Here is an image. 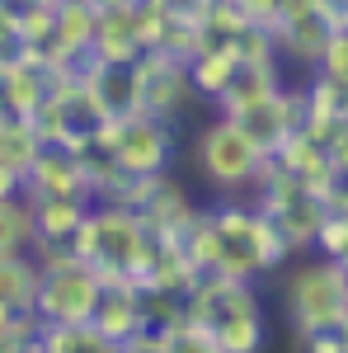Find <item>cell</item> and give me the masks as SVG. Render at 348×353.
<instances>
[{
  "label": "cell",
  "mask_w": 348,
  "mask_h": 353,
  "mask_svg": "<svg viewBox=\"0 0 348 353\" xmlns=\"http://www.w3.org/2000/svg\"><path fill=\"white\" fill-rule=\"evenodd\" d=\"M184 321L212 330L221 353H264L268 344L264 301H259L249 278L203 273L184 297Z\"/></svg>",
  "instance_id": "obj_1"
},
{
  "label": "cell",
  "mask_w": 348,
  "mask_h": 353,
  "mask_svg": "<svg viewBox=\"0 0 348 353\" xmlns=\"http://www.w3.org/2000/svg\"><path fill=\"white\" fill-rule=\"evenodd\" d=\"M193 165H198V174L207 179V189L216 198H259V189L278 174V161L264 146H254L226 113H212L198 128Z\"/></svg>",
  "instance_id": "obj_2"
},
{
  "label": "cell",
  "mask_w": 348,
  "mask_h": 353,
  "mask_svg": "<svg viewBox=\"0 0 348 353\" xmlns=\"http://www.w3.org/2000/svg\"><path fill=\"white\" fill-rule=\"evenodd\" d=\"M156 241L151 236V226L146 217L136 212V208H123V203H94L85 221L76 226V236H71V250L81 254L85 264H94V269L104 273V283H132V269L141 264V254H146V245Z\"/></svg>",
  "instance_id": "obj_3"
},
{
  "label": "cell",
  "mask_w": 348,
  "mask_h": 353,
  "mask_svg": "<svg viewBox=\"0 0 348 353\" xmlns=\"http://www.w3.org/2000/svg\"><path fill=\"white\" fill-rule=\"evenodd\" d=\"M33 254L43 264V288H38L33 316L43 325H81V321H90L108 288L104 273L94 264H85L71 245H38Z\"/></svg>",
  "instance_id": "obj_4"
},
{
  "label": "cell",
  "mask_w": 348,
  "mask_h": 353,
  "mask_svg": "<svg viewBox=\"0 0 348 353\" xmlns=\"http://www.w3.org/2000/svg\"><path fill=\"white\" fill-rule=\"evenodd\" d=\"M283 311L296 334H320V330H339L348 321V273L339 259H306L287 273L283 288Z\"/></svg>",
  "instance_id": "obj_5"
},
{
  "label": "cell",
  "mask_w": 348,
  "mask_h": 353,
  "mask_svg": "<svg viewBox=\"0 0 348 353\" xmlns=\"http://www.w3.org/2000/svg\"><path fill=\"white\" fill-rule=\"evenodd\" d=\"M94 146L113 151V161L123 174H136V179H161L174 165V123H161V118H146V113H118V118H104L94 132H90Z\"/></svg>",
  "instance_id": "obj_6"
},
{
  "label": "cell",
  "mask_w": 348,
  "mask_h": 353,
  "mask_svg": "<svg viewBox=\"0 0 348 353\" xmlns=\"http://www.w3.org/2000/svg\"><path fill=\"white\" fill-rule=\"evenodd\" d=\"M127 71H132V113L161 118V123H179V118L198 104L184 57L151 48V52L136 57Z\"/></svg>",
  "instance_id": "obj_7"
},
{
  "label": "cell",
  "mask_w": 348,
  "mask_h": 353,
  "mask_svg": "<svg viewBox=\"0 0 348 353\" xmlns=\"http://www.w3.org/2000/svg\"><path fill=\"white\" fill-rule=\"evenodd\" d=\"M254 203L273 217V226L287 236L292 250H311L316 245V231H320V221H325V198L311 184H301L296 174H283L278 170L264 189H259Z\"/></svg>",
  "instance_id": "obj_8"
},
{
  "label": "cell",
  "mask_w": 348,
  "mask_h": 353,
  "mask_svg": "<svg viewBox=\"0 0 348 353\" xmlns=\"http://www.w3.org/2000/svg\"><path fill=\"white\" fill-rule=\"evenodd\" d=\"M273 38H278L283 66H301V76H311V71L320 66L325 43L334 38V24H329V14H325L316 0H292V5L278 14Z\"/></svg>",
  "instance_id": "obj_9"
},
{
  "label": "cell",
  "mask_w": 348,
  "mask_h": 353,
  "mask_svg": "<svg viewBox=\"0 0 348 353\" xmlns=\"http://www.w3.org/2000/svg\"><path fill=\"white\" fill-rule=\"evenodd\" d=\"M24 198L28 203H38V198H81V203H94V184H90L85 165L71 151L43 146V156L24 174Z\"/></svg>",
  "instance_id": "obj_10"
},
{
  "label": "cell",
  "mask_w": 348,
  "mask_h": 353,
  "mask_svg": "<svg viewBox=\"0 0 348 353\" xmlns=\"http://www.w3.org/2000/svg\"><path fill=\"white\" fill-rule=\"evenodd\" d=\"M198 203H193V193L174 179V174H161L156 184H151V198L141 203V217L151 226V236H161V241H184V231L198 221Z\"/></svg>",
  "instance_id": "obj_11"
},
{
  "label": "cell",
  "mask_w": 348,
  "mask_h": 353,
  "mask_svg": "<svg viewBox=\"0 0 348 353\" xmlns=\"http://www.w3.org/2000/svg\"><path fill=\"white\" fill-rule=\"evenodd\" d=\"M90 325L99 330V334H108L113 344L127 349L136 334L146 330V321H141V288H136V283H113V288H104V297L94 306Z\"/></svg>",
  "instance_id": "obj_12"
},
{
  "label": "cell",
  "mask_w": 348,
  "mask_h": 353,
  "mask_svg": "<svg viewBox=\"0 0 348 353\" xmlns=\"http://www.w3.org/2000/svg\"><path fill=\"white\" fill-rule=\"evenodd\" d=\"M90 52L99 57L104 66H132L136 57L146 52L141 33H136V19H132V5L99 10V28H94V48Z\"/></svg>",
  "instance_id": "obj_13"
},
{
  "label": "cell",
  "mask_w": 348,
  "mask_h": 353,
  "mask_svg": "<svg viewBox=\"0 0 348 353\" xmlns=\"http://www.w3.org/2000/svg\"><path fill=\"white\" fill-rule=\"evenodd\" d=\"M283 85H287V66H283V61L240 66V71H236V81H231V90L216 99L212 109H216V113H240V109H249V104H264V99H273Z\"/></svg>",
  "instance_id": "obj_14"
},
{
  "label": "cell",
  "mask_w": 348,
  "mask_h": 353,
  "mask_svg": "<svg viewBox=\"0 0 348 353\" xmlns=\"http://www.w3.org/2000/svg\"><path fill=\"white\" fill-rule=\"evenodd\" d=\"M236 71H240V61L231 48H216V43H203V52L188 57V81H193V94L203 99V104H216L231 81H236Z\"/></svg>",
  "instance_id": "obj_15"
},
{
  "label": "cell",
  "mask_w": 348,
  "mask_h": 353,
  "mask_svg": "<svg viewBox=\"0 0 348 353\" xmlns=\"http://www.w3.org/2000/svg\"><path fill=\"white\" fill-rule=\"evenodd\" d=\"M38 288H43V264H38L33 250L0 254V301H10L14 311H33L38 306Z\"/></svg>",
  "instance_id": "obj_16"
},
{
  "label": "cell",
  "mask_w": 348,
  "mask_h": 353,
  "mask_svg": "<svg viewBox=\"0 0 348 353\" xmlns=\"http://www.w3.org/2000/svg\"><path fill=\"white\" fill-rule=\"evenodd\" d=\"M94 203H81V198H38L33 203V231H38V245H71L76 226L85 221ZM33 245V250H38Z\"/></svg>",
  "instance_id": "obj_17"
},
{
  "label": "cell",
  "mask_w": 348,
  "mask_h": 353,
  "mask_svg": "<svg viewBox=\"0 0 348 353\" xmlns=\"http://www.w3.org/2000/svg\"><path fill=\"white\" fill-rule=\"evenodd\" d=\"M43 146H48V141L38 137V128H33L28 118H5V123H0V165L14 170L19 179L33 170V161L43 156Z\"/></svg>",
  "instance_id": "obj_18"
},
{
  "label": "cell",
  "mask_w": 348,
  "mask_h": 353,
  "mask_svg": "<svg viewBox=\"0 0 348 353\" xmlns=\"http://www.w3.org/2000/svg\"><path fill=\"white\" fill-rule=\"evenodd\" d=\"M38 339H43L48 353H127L123 344H113L108 334H99L90 321H81V325H43Z\"/></svg>",
  "instance_id": "obj_19"
},
{
  "label": "cell",
  "mask_w": 348,
  "mask_h": 353,
  "mask_svg": "<svg viewBox=\"0 0 348 353\" xmlns=\"http://www.w3.org/2000/svg\"><path fill=\"white\" fill-rule=\"evenodd\" d=\"M33 245H38L33 203H28L24 193L0 198V254H19V250H33Z\"/></svg>",
  "instance_id": "obj_20"
},
{
  "label": "cell",
  "mask_w": 348,
  "mask_h": 353,
  "mask_svg": "<svg viewBox=\"0 0 348 353\" xmlns=\"http://www.w3.org/2000/svg\"><path fill=\"white\" fill-rule=\"evenodd\" d=\"M311 250L344 264L348 259V208H325V221H320V231H316V245Z\"/></svg>",
  "instance_id": "obj_21"
},
{
  "label": "cell",
  "mask_w": 348,
  "mask_h": 353,
  "mask_svg": "<svg viewBox=\"0 0 348 353\" xmlns=\"http://www.w3.org/2000/svg\"><path fill=\"white\" fill-rule=\"evenodd\" d=\"M161 353H221L207 325H193V321H179L174 330L161 334Z\"/></svg>",
  "instance_id": "obj_22"
},
{
  "label": "cell",
  "mask_w": 348,
  "mask_h": 353,
  "mask_svg": "<svg viewBox=\"0 0 348 353\" xmlns=\"http://www.w3.org/2000/svg\"><path fill=\"white\" fill-rule=\"evenodd\" d=\"M316 71H325V76H339V81H348V28H334V38L325 43L320 66H316Z\"/></svg>",
  "instance_id": "obj_23"
},
{
  "label": "cell",
  "mask_w": 348,
  "mask_h": 353,
  "mask_svg": "<svg viewBox=\"0 0 348 353\" xmlns=\"http://www.w3.org/2000/svg\"><path fill=\"white\" fill-rule=\"evenodd\" d=\"M165 10V19H174V24H198L203 28V19H207V5L212 0H156Z\"/></svg>",
  "instance_id": "obj_24"
},
{
  "label": "cell",
  "mask_w": 348,
  "mask_h": 353,
  "mask_svg": "<svg viewBox=\"0 0 348 353\" xmlns=\"http://www.w3.org/2000/svg\"><path fill=\"white\" fill-rule=\"evenodd\" d=\"M236 5H240L254 24H268V28H273V24H278V14H283L292 0H236Z\"/></svg>",
  "instance_id": "obj_25"
},
{
  "label": "cell",
  "mask_w": 348,
  "mask_h": 353,
  "mask_svg": "<svg viewBox=\"0 0 348 353\" xmlns=\"http://www.w3.org/2000/svg\"><path fill=\"white\" fill-rule=\"evenodd\" d=\"M325 156H329V165H334L339 174H348V123H339L334 132L325 137Z\"/></svg>",
  "instance_id": "obj_26"
},
{
  "label": "cell",
  "mask_w": 348,
  "mask_h": 353,
  "mask_svg": "<svg viewBox=\"0 0 348 353\" xmlns=\"http://www.w3.org/2000/svg\"><path fill=\"white\" fill-rule=\"evenodd\" d=\"M296 349L301 353H344V344H339V330H320V334H296Z\"/></svg>",
  "instance_id": "obj_27"
},
{
  "label": "cell",
  "mask_w": 348,
  "mask_h": 353,
  "mask_svg": "<svg viewBox=\"0 0 348 353\" xmlns=\"http://www.w3.org/2000/svg\"><path fill=\"white\" fill-rule=\"evenodd\" d=\"M19 52V19H14V5H0V57Z\"/></svg>",
  "instance_id": "obj_28"
},
{
  "label": "cell",
  "mask_w": 348,
  "mask_h": 353,
  "mask_svg": "<svg viewBox=\"0 0 348 353\" xmlns=\"http://www.w3.org/2000/svg\"><path fill=\"white\" fill-rule=\"evenodd\" d=\"M28 321H33V311H14L10 301H0V339H5V334H14V330H24Z\"/></svg>",
  "instance_id": "obj_29"
},
{
  "label": "cell",
  "mask_w": 348,
  "mask_h": 353,
  "mask_svg": "<svg viewBox=\"0 0 348 353\" xmlns=\"http://www.w3.org/2000/svg\"><path fill=\"white\" fill-rule=\"evenodd\" d=\"M325 14H329V24L334 28H348V0H316Z\"/></svg>",
  "instance_id": "obj_30"
},
{
  "label": "cell",
  "mask_w": 348,
  "mask_h": 353,
  "mask_svg": "<svg viewBox=\"0 0 348 353\" xmlns=\"http://www.w3.org/2000/svg\"><path fill=\"white\" fill-rule=\"evenodd\" d=\"M14 193H24V179H19L14 170L0 165V198H14Z\"/></svg>",
  "instance_id": "obj_31"
},
{
  "label": "cell",
  "mask_w": 348,
  "mask_h": 353,
  "mask_svg": "<svg viewBox=\"0 0 348 353\" xmlns=\"http://www.w3.org/2000/svg\"><path fill=\"white\" fill-rule=\"evenodd\" d=\"M339 344H344V353H348V321L339 325Z\"/></svg>",
  "instance_id": "obj_32"
},
{
  "label": "cell",
  "mask_w": 348,
  "mask_h": 353,
  "mask_svg": "<svg viewBox=\"0 0 348 353\" xmlns=\"http://www.w3.org/2000/svg\"><path fill=\"white\" fill-rule=\"evenodd\" d=\"M24 353H48V349H43V339H33V344H28Z\"/></svg>",
  "instance_id": "obj_33"
},
{
  "label": "cell",
  "mask_w": 348,
  "mask_h": 353,
  "mask_svg": "<svg viewBox=\"0 0 348 353\" xmlns=\"http://www.w3.org/2000/svg\"><path fill=\"white\" fill-rule=\"evenodd\" d=\"M0 5H14V0H0Z\"/></svg>",
  "instance_id": "obj_34"
},
{
  "label": "cell",
  "mask_w": 348,
  "mask_h": 353,
  "mask_svg": "<svg viewBox=\"0 0 348 353\" xmlns=\"http://www.w3.org/2000/svg\"><path fill=\"white\" fill-rule=\"evenodd\" d=\"M344 273H348V259H344Z\"/></svg>",
  "instance_id": "obj_35"
},
{
  "label": "cell",
  "mask_w": 348,
  "mask_h": 353,
  "mask_svg": "<svg viewBox=\"0 0 348 353\" xmlns=\"http://www.w3.org/2000/svg\"><path fill=\"white\" fill-rule=\"evenodd\" d=\"M0 123H5V113H0Z\"/></svg>",
  "instance_id": "obj_36"
}]
</instances>
